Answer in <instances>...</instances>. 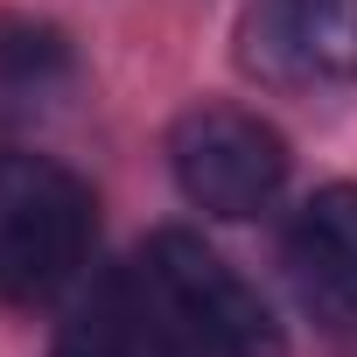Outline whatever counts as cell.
Returning <instances> with one entry per match:
<instances>
[{"label": "cell", "instance_id": "6da1fadb", "mask_svg": "<svg viewBox=\"0 0 357 357\" xmlns=\"http://www.w3.org/2000/svg\"><path fill=\"white\" fill-rule=\"evenodd\" d=\"M98 238V197L50 154H0V308L50 301Z\"/></svg>", "mask_w": 357, "mask_h": 357}, {"label": "cell", "instance_id": "7a4b0ae2", "mask_svg": "<svg viewBox=\"0 0 357 357\" xmlns=\"http://www.w3.org/2000/svg\"><path fill=\"white\" fill-rule=\"evenodd\" d=\"M168 168L204 218H259L287 183V140L245 105H190L168 126Z\"/></svg>", "mask_w": 357, "mask_h": 357}, {"label": "cell", "instance_id": "3957f363", "mask_svg": "<svg viewBox=\"0 0 357 357\" xmlns=\"http://www.w3.org/2000/svg\"><path fill=\"white\" fill-rule=\"evenodd\" d=\"M140 273L161 287V301L183 315V329L211 350V357H287V336L273 322V308L259 301V287L211 252L197 231H154L140 245Z\"/></svg>", "mask_w": 357, "mask_h": 357}, {"label": "cell", "instance_id": "277c9868", "mask_svg": "<svg viewBox=\"0 0 357 357\" xmlns=\"http://www.w3.org/2000/svg\"><path fill=\"white\" fill-rule=\"evenodd\" d=\"M50 357H211V350L183 329V315L161 301V287L133 259V266L105 273L70 308V322L56 329Z\"/></svg>", "mask_w": 357, "mask_h": 357}, {"label": "cell", "instance_id": "5b68a950", "mask_svg": "<svg viewBox=\"0 0 357 357\" xmlns=\"http://www.w3.org/2000/svg\"><path fill=\"white\" fill-rule=\"evenodd\" d=\"M56 84H70V43H63V29L0 8V91L43 98Z\"/></svg>", "mask_w": 357, "mask_h": 357}, {"label": "cell", "instance_id": "8992f818", "mask_svg": "<svg viewBox=\"0 0 357 357\" xmlns=\"http://www.w3.org/2000/svg\"><path fill=\"white\" fill-rule=\"evenodd\" d=\"M315 77H350L357 70V0H280Z\"/></svg>", "mask_w": 357, "mask_h": 357}, {"label": "cell", "instance_id": "52a82bcc", "mask_svg": "<svg viewBox=\"0 0 357 357\" xmlns=\"http://www.w3.org/2000/svg\"><path fill=\"white\" fill-rule=\"evenodd\" d=\"M301 231H308V245L357 287V183H322V190L308 197V211H301Z\"/></svg>", "mask_w": 357, "mask_h": 357}, {"label": "cell", "instance_id": "ba28073f", "mask_svg": "<svg viewBox=\"0 0 357 357\" xmlns=\"http://www.w3.org/2000/svg\"><path fill=\"white\" fill-rule=\"evenodd\" d=\"M287 259H294V280H301V301L329 322V329H350L357 322V287L308 245V231H294V245H287Z\"/></svg>", "mask_w": 357, "mask_h": 357}]
</instances>
